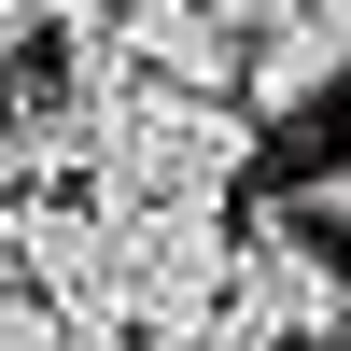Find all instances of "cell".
Wrapping results in <instances>:
<instances>
[{
  "instance_id": "6da1fadb",
  "label": "cell",
  "mask_w": 351,
  "mask_h": 351,
  "mask_svg": "<svg viewBox=\"0 0 351 351\" xmlns=\"http://www.w3.org/2000/svg\"><path fill=\"white\" fill-rule=\"evenodd\" d=\"M56 169L99 183L112 211H211L253 183V112L239 99H43Z\"/></svg>"
},
{
  "instance_id": "7a4b0ae2",
  "label": "cell",
  "mask_w": 351,
  "mask_h": 351,
  "mask_svg": "<svg viewBox=\"0 0 351 351\" xmlns=\"http://www.w3.org/2000/svg\"><path fill=\"white\" fill-rule=\"evenodd\" d=\"M225 337H239V351H337L351 337V267L324 253V225H253V239H239Z\"/></svg>"
},
{
  "instance_id": "3957f363",
  "label": "cell",
  "mask_w": 351,
  "mask_h": 351,
  "mask_svg": "<svg viewBox=\"0 0 351 351\" xmlns=\"http://www.w3.org/2000/svg\"><path fill=\"white\" fill-rule=\"evenodd\" d=\"M112 43H127L141 99H239V43L197 0H112Z\"/></svg>"
},
{
  "instance_id": "277c9868",
  "label": "cell",
  "mask_w": 351,
  "mask_h": 351,
  "mask_svg": "<svg viewBox=\"0 0 351 351\" xmlns=\"http://www.w3.org/2000/svg\"><path fill=\"white\" fill-rule=\"evenodd\" d=\"M337 84H351V71L309 43V28H281V43H253V56H239V112H253V127H309Z\"/></svg>"
},
{
  "instance_id": "5b68a950",
  "label": "cell",
  "mask_w": 351,
  "mask_h": 351,
  "mask_svg": "<svg viewBox=\"0 0 351 351\" xmlns=\"http://www.w3.org/2000/svg\"><path fill=\"white\" fill-rule=\"evenodd\" d=\"M0 351H84V324H71L56 295H28L14 267H0Z\"/></svg>"
},
{
  "instance_id": "8992f818",
  "label": "cell",
  "mask_w": 351,
  "mask_h": 351,
  "mask_svg": "<svg viewBox=\"0 0 351 351\" xmlns=\"http://www.w3.org/2000/svg\"><path fill=\"white\" fill-rule=\"evenodd\" d=\"M197 14H211L225 43L253 56V43H281V28H309V0H197Z\"/></svg>"
},
{
  "instance_id": "52a82bcc",
  "label": "cell",
  "mask_w": 351,
  "mask_h": 351,
  "mask_svg": "<svg viewBox=\"0 0 351 351\" xmlns=\"http://www.w3.org/2000/svg\"><path fill=\"white\" fill-rule=\"evenodd\" d=\"M14 14H28V28H43V43H84V28H99V14H112V0H14Z\"/></svg>"
},
{
  "instance_id": "ba28073f",
  "label": "cell",
  "mask_w": 351,
  "mask_h": 351,
  "mask_svg": "<svg viewBox=\"0 0 351 351\" xmlns=\"http://www.w3.org/2000/svg\"><path fill=\"white\" fill-rule=\"evenodd\" d=\"M309 43H324L337 71H351V0H309Z\"/></svg>"
},
{
  "instance_id": "9c48e42d",
  "label": "cell",
  "mask_w": 351,
  "mask_h": 351,
  "mask_svg": "<svg viewBox=\"0 0 351 351\" xmlns=\"http://www.w3.org/2000/svg\"><path fill=\"white\" fill-rule=\"evenodd\" d=\"M309 225H337V239H351V155L324 169V197H309Z\"/></svg>"
},
{
  "instance_id": "30bf717a",
  "label": "cell",
  "mask_w": 351,
  "mask_h": 351,
  "mask_svg": "<svg viewBox=\"0 0 351 351\" xmlns=\"http://www.w3.org/2000/svg\"><path fill=\"white\" fill-rule=\"evenodd\" d=\"M337 351H351V337H337Z\"/></svg>"
}]
</instances>
